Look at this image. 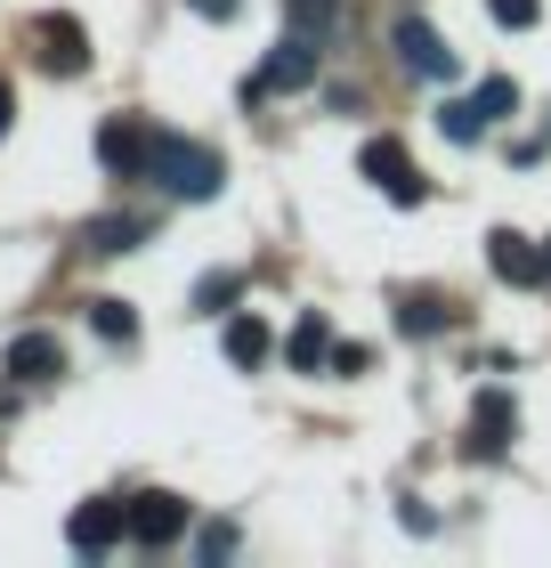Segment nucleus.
Segmentation results:
<instances>
[{
  "mask_svg": "<svg viewBox=\"0 0 551 568\" xmlns=\"http://www.w3.org/2000/svg\"><path fill=\"white\" fill-rule=\"evenodd\" d=\"M154 179H163L178 203H212L220 179H227V163L203 139H163V146H154Z\"/></svg>",
  "mask_w": 551,
  "mask_h": 568,
  "instance_id": "nucleus-1",
  "label": "nucleus"
},
{
  "mask_svg": "<svg viewBox=\"0 0 551 568\" xmlns=\"http://www.w3.org/2000/svg\"><path fill=\"white\" fill-rule=\"evenodd\" d=\"M154 146H163V131H146L139 114H106L98 122V163H106L114 179H154Z\"/></svg>",
  "mask_w": 551,
  "mask_h": 568,
  "instance_id": "nucleus-2",
  "label": "nucleus"
},
{
  "mask_svg": "<svg viewBox=\"0 0 551 568\" xmlns=\"http://www.w3.org/2000/svg\"><path fill=\"white\" fill-rule=\"evenodd\" d=\"M308 82H317V41H308V33H284V41L268 49V65L244 82V106H252V98H276V90H308Z\"/></svg>",
  "mask_w": 551,
  "mask_h": 568,
  "instance_id": "nucleus-3",
  "label": "nucleus"
},
{
  "mask_svg": "<svg viewBox=\"0 0 551 568\" xmlns=\"http://www.w3.org/2000/svg\"><path fill=\"white\" fill-rule=\"evenodd\" d=\"M357 171L374 179V187H381L389 203H406V212H414V203H430V179H422V171L406 163V146H398V139H365Z\"/></svg>",
  "mask_w": 551,
  "mask_h": 568,
  "instance_id": "nucleus-4",
  "label": "nucleus"
},
{
  "mask_svg": "<svg viewBox=\"0 0 551 568\" xmlns=\"http://www.w3.org/2000/svg\"><path fill=\"white\" fill-rule=\"evenodd\" d=\"M187 536V496H171V487H146V496H130V545L163 552Z\"/></svg>",
  "mask_w": 551,
  "mask_h": 568,
  "instance_id": "nucleus-5",
  "label": "nucleus"
},
{
  "mask_svg": "<svg viewBox=\"0 0 551 568\" xmlns=\"http://www.w3.org/2000/svg\"><path fill=\"white\" fill-rule=\"evenodd\" d=\"M33 58L58 73V82H82V73H90V33H82V17H41V24H33Z\"/></svg>",
  "mask_w": 551,
  "mask_h": 568,
  "instance_id": "nucleus-6",
  "label": "nucleus"
},
{
  "mask_svg": "<svg viewBox=\"0 0 551 568\" xmlns=\"http://www.w3.org/2000/svg\"><path fill=\"white\" fill-rule=\"evenodd\" d=\"M389 41H398V65L406 73H422V82H455V49L438 41L430 17H398V24H389Z\"/></svg>",
  "mask_w": 551,
  "mask_h": 568,
  "instance_id": "nucleus-7",
  "label": "nucleus"
},
{
  "mask_svg": "<svg viewBox=\"0 0 551 568\" xmlns=\"http://www.w3.org/2000/svg\"><path fill=\"white\" fill-rule=\"evenodd\" d=\"M130 536V504L122 496H90L82 511H73V528H65V545L82 552V560H98V552H114Z\"/></svg>",
  "mask_w": 551,
  "mask_h": 568,
  "instance_id": "nucleus-8",
  "label": "nucleus"
},
{
  "mask_svg": "<svg viewBox=\"0 0 551 568\" xmlns=\"http://www.w3.org/2000/svg\"><path fill=\"white\" fill-rule=\"evenodd\" d=\"M511 430H519V406H511V390H479V398H470V438H462V447L479 455V463H494V455H503V447H511Z\"/></svg>",
  "mask_w": 551,
  "mask_h": 568,
  "instance_id": "nucleus-9",
  "label": "nucleus"
},
{
  "mask_svg": "<svg viewBox=\"0 0 551 568\" xmlns=\"http://www.w3.org/2000/svg\"><path fill=\"white\" fill-rule=\"evenodd\" d=\"M0 374L9 382H58L65 374V342L58 333H17V342L0 349Z\"/></svg>",
  "mask_w": 551,
  "mask_h": 568,
  "instance_id": "nucleus-10",
  "label": "nucleus"
},
{
  "mask_svg": "<svg viewBox=\"0 0 551 568\" xmlns=\"http://www.w3.org/2000/svg\"><path fill=\"white\" fill-rule=\"evenodd\" d=\"M487 268L503 284H551L543 276V244H528L519 227H494V236H487Z\"/></svg>",
  "mask_w": 551,
  "mask_h": 568,
  "instance_id": "nucleus-11",
  "label": "nucleus"
},
{
  "mask_svg": "<svg viewBox=\"0 0 551 568\" xmlns=\"http://www.w3.org/2000/svg\"><path fill=\"white\" fill-rule=\"evenodd\" d=\"M284 366H293V374H325V366H333V325L317 317V308L284 333Z\"/></svg>",
  "mask_w": 551,
  "mask_h": 568,
  "instance_id": "nucleus-12",
  "label": "nucleus"
},
{
  "mask_svg": "<svg viewBox=\"0 0 551 568\" xmlns=\"http://www.w3.org/2000/svg\"><path fill=\"white\" fill-rule=\"evenodd\" d=\"M446 325H455V301L446 293H406L398 301V333L406 342H430V333H446Z\"/></svg>",
  "mask_w": 551,
  "mask_h": 568,
  "instance_id": "nucleus-13",
  "label": "nucleus"
},
{
  "mask_svg": "<svg viewBox=\"0 0 551 568\" xmlns=\"http://www.w3.org/2000/svg\"><path fill=\"white\" fill-rule=\"evenodd\" d=\"M268 349H276V333H268V317H227V366H268Z\"/></svg>",
  "mask_w": 551,
  "mask_h": 568,
  "instance_id": "nucleus-14",
  "label": "nucleus"
},
{
  "mask_svg": "<svg viewBox=\"0 0 551 568\" xmlns=\"http://www.w3.org/2000/svg\"><path fill=\"white\" fill-rule=\"evenodd\" d=\"M438 131L455 139V146H479V139H487V114H479V98H446V106H438Z\"/></svg>",
  "mask_w": 551,
  "mask_h": 568,
  "instance_id": "nucleus-15",
  "label": "nucleus"
},
{
  "mask_svg": "<svg viewBox=\"0 0 551 568\" xmlns=\"http://www.w3.org/2000/svg\"><path fill=\"white\" fill-rule=\"evenodd\" d=\"M146 244V220H98L90 227V252H139Z\"/></svg>",
  "mask_w": 551,
  "mask_h": 568,
  "instance_id": "nucleus-16",
  "label": "nucleus"
},
{
  "mask_svg": "<svg viewBox=\"0 0 551 568\" xmlns=\"http://www.w3.org/2000/svg\"><path fill=\"white\" fill-rule=\"evenodd\" d=\"M470 98H479V114H487V122H503V114H519V82H511V73H494V82H479Z\"/></svg>",
  "mask_w": 551,
  "mask_h": 568,
  "instance_id": "nucleus-17",
  "label": "nucleus"
},
{
  "mask_svg": "<svg viewBox=\"0 0 551 568\" xmlns=\"http://www.w3.org/2000/svg\"><path fill=\"white\" fill-rule=\"evenodd\" d=\"M90 325L106 333V342H139V317H130L122 301H90Z\"/></svg>",
  "mask_w": 551,
  "mask_h": 568,
  "instance_id": "nucleus-18",
  "label": "nucleus"
},
{
  "mask_svg": "<svg viewBox=\"0 0 551 568\" xmlns=\"http://www.w3.org/2000/svg\"><path fill=\"white\" fill-rule=\"evenodd\" d=\"M235 293H244V276H227V268H220V276H203V284H195V308H203V317H220Z\"/></svg>",
  "mask_w": 551,
  "mask_h": 568,
  "instance_id": "nucleus-19",
  "label": "nucleus"
},
{
  "mask_svg": "<svg viewBox=\"0 0 551 568\" xmlns=\"http://www.w3.org/2000/svg\"><path fill=\"white\" fill-rule=\"evenodd\" d=\"M487 17H494V24H511V33H528V24L543 17V0H487Z\"/></svg>",
  "mask_w": 551,
  "mask_h": 568,
  "instance_id": "nucleus-20",
  "label": "nucleus"
},
{
  "mask_svg": "<svg viewBox=\"0 0 551 568\" xmlns=\"http://www.w3.org/2000/svg\"><path fill=\"white\" fill-rule=\"evenodd\" d=\"M374 366V349H357V342H333V374H365Z\"/></svg>",
  "mask_w": 551,
  "mask_h": 568,
  "instance_id": "nucleus-21",
  "label": "nucleus"
},
{
  "mask_svg": "<svg viewBox=\"0 0 551 568\" xmlns=\"http://www.w3.org/2000/svg\"><path fill=\"white\" fill-rule=\"evenodd\" d=\"M195 552H203V560H227V552H235V528H203Z\"/></svg>",
  "mask_w": 551,
  "mask_h": 568,
  "instance_id": "nucleus-22",
  "label": "nucleus"
},
{
  "mask_svg": "<svg viewBox=\"0 0 551 568\" xmlns=\"http://www.w3.org/2000/svg\"><path fill=\"white\" fill-rule=\"evenodd\" d=\"M187 9H195V17H212V24H227L235 9H244V0H187Z\"/></svg>",
  "mask_w": 551,
  "mask_h": 568,
  "instance_id": "nucleus-23",
  "label": "nucleus"
},
{
  "mask_svg": "<svg viewBox=\"0 0 551 568\" xmlns=\"http://www.w3.org/2000/svg\"><path fill=\"white\" fill-rule=\"evenodd\" d=\"M9 131H17V90L0 82V139H9Z\"/></svg>",
  "mask_w": 551,
  "mask_h": 568,
  "instance_id": "nucleus-24",
  "label": "nucleus"
},
{
  "mask_svg": "<svg viewBox=\"0 0 551 568\" xmlns=\"http://www.w3.org/2000/svg\"><path fill=\"white\" fill-rule=\"evenodd\" d=\"M543 276H551V236H543Z\"/></svg>",
  "mask_w": 551,
  "mask_h": 568,
  "instance_id": "nucleus-25",
  "label": "nucleus"
}]
</instances>
